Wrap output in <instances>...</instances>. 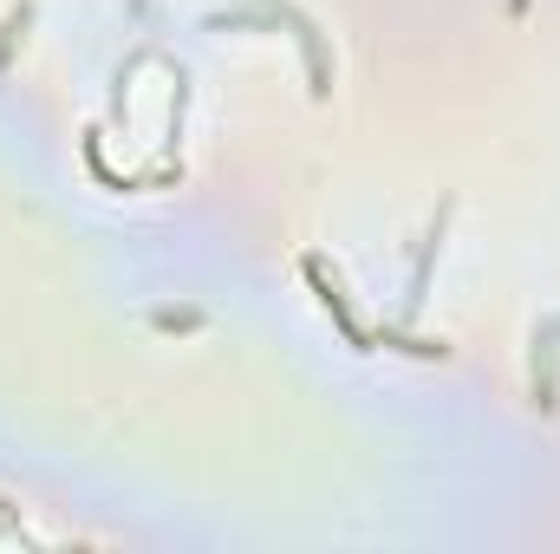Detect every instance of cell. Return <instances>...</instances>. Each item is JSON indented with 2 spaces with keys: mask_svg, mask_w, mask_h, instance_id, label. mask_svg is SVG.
I'll return each instance as SVG.
<instances>
[{
  "mask_svg": "<svg viewBox=\"0 0 560 554\" xmlns=\"http://www.w3.org/2000/svg\"><path fill=\"white\" fill-rule=\"evenodd\" d=\"M26 20H33V7H26V0H20V7H13V13H7V26H0V72H7V66H13V46H20V33H26Z\"/></svg>",
  "mask_w": 560,
  "mask_h": 554,
  "instance_id": "2",
  "label": "cell"
},
{
  "mask_svg": "<svg viewBox=\"0 0 560 554\" xmlns=\"http://www.w3.org/2000/svg\"><path fill=\"white\" fill-rule=\"evenodd\" d=\"M300 268H306V280H313V293H319V307L332 313V326L346 333V346H359V353H365V346H372V333H365V326L352 320V307H346V293H339V280H326V262H319V255H306Z\"/></svg>",
  "mask_w": 560,
  "mask_h": 554,
  "instance_id": "1",
  "label": "cell"
},
{
  "mask_svg": "<svg viewBox=\"0 0 560 554\" xmlns=\"http://www.w3.org/2000/svg\"><path fill=\"white\" fill-rule=\"evenodd\" d=\"M378 346H398V353H418V359H443V353H450L443 339H405V333H392V326L378 333Z\"/></svg>",
  "mask_w": 560,
  "mask_h": 554,
  "instance_id": "3",
  "label": "cell"
}]
</instances>
